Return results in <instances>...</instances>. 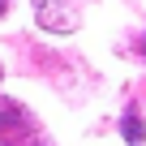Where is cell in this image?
<instances>
[{
  "instance_id": "6da1fadb",
  "label": "cell",
  "mask_w": 146,
  "mask_h": 146,
  "mask_svg": "<svg viewBox=\"0 0 146 146\" xmlns=\"http://www.w3.org/2000/svg\"><path fill=\"white\" fill-rule=\"evenodd\" d=\"M120 129H125V137H129V142H142V137H146V129H142V120H137V116H125V120H120Z\"/></svg>"
},
{
  "instance_id": "7a4b0ae2",
  "label": "cell",
  "mask_w": 146,
  "mask_h": 146,
  "mask_svg": "<svg viewBox=\"0 0 146 146\" xmlns=\"http://www.w3.org/2000/svg\"><path fill=\"white\" fill-rule=\"evenodd\" d=\"M5 9H9V0H0V17H5Z\"/></svg>"
}]
</instances>
